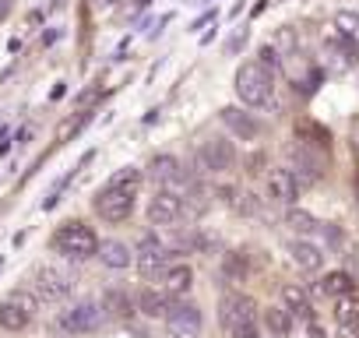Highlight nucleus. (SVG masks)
Instances as JSON below:
<instances>
[{
    "mask_svg": "<svg viewBox=\"0 0 359 338\" xmlns=\"http://www.w3.org/2000/svg\"><path fill=\"white\" fill-rule=\"evenodd\" d=\"M219 320L229 331V338H261L257 327V303L243 292H226L219 303Z\"/></svg>",
    "mask_w": 359,
    "mask_h": 338,
    "instance_id": "1",
    "label": "nucleus"
},
{
    "mask_svg": "<svg viewBox=\"0 0 359 338\" xmlns=\"http://www.w3.org/2000/svg\"><path fill=\"white\" fill-rule=\"evenodd\" d=\"M53 250L67 261H88V257H99V236L85 222H64L53 233Z\"/></svg>",
    "mask_w": 359,
    "mask_h": 338,
    "instance_id": "2",
    "label": "nucleus"
},
{
    "mask_svg": "<svg viewBox=\"0 0 359 338\" xmlns=\"http://www.w3.org/2000/svg\"><path fill=\"white\" fill-rule=\"evenodd\" d=\"M275 92V74L257 64V60H247L240 71H236V95L247 102V106H264Z\"/></svg>",
    "mask_w": 359,
    "mask_h": 338,
    "instance_id": "3",
    "label": "nucleus"
},
{
    "mask_svg": "<svg viewBox=\"0 0 359 338\" xmlns=\"http://www.w3.org/2000/svg\"><path fill=\"white\" fill-rule=\"evenodd\" d=\"M36 310H39V299L32 292L18 289L8 299H0V327H4V331H25L32 324Z\"/></svg>",
    "mask_w": 359,
    "mask_h": 338,
    "instance_id": "4",
    "label": "nucleus"
},
{
    "mask_svg": "<svg viewBox=\"0 0 359 338\" xmlns=\"http://www.w3.org/2000/svg\"><path fill=\"white\" fill-rule=\"evenodd\" d=\"M134 198L137 191H127V187H102L95 194V215L106 219V222H127L134 215Z\"/></svg>",
    "mask_w": 359,
    "mask_h": 338,
    "instance_id": "5",
    "label": "nucleus"
},
{
    "mask_svg": "<svg viewBox=\"0 0 359 338\" xmlns=\"http://www.w3.org/2000/svg\"><path fill=\"white\" fill-rule=\"evenodd\" d=\"M102 320H106V306L95 303V299H81V303H74L71 310L60 313V327L67 334H92V331L102 327Z\"/></svg>",
    "mask_w": 359,
    "mask_h": 338,
    "instance_id": "6",
    "label": "nucleus"
},
{
    "mask_svg": "<svg viewBox=\"0 0 359 338\" xmlns=\"http://www.w3.org/2000/svg\"><path fill=\"white\" fill-rule=\"evenodd\" d=\"M194 162L201 173H226V169L236 165V148L226 137H208L201 141V148L194 151Z\"/></svg>",
    "mask_w": 359,
    "mask_h": 338,
    "instance_id": "7",
    "label": "nucleus"
},
{
    "mask_svg": "<svg viewBox=\"0 0 359 338\" xmlns=\"http://www.w3.org/2000/svg\"><path fill=\"white\" fill-rule=\"evenodd\" d=\"M71 292H74V275L67 268L46 264V268L36 271V299L57 303V299H67Z\"/></svg>",
    "mask_w": 359,
    "mask_h": 338,
    "instance_id": "8",
    "label": "nucleus"
},
{
    "mask_svg": "<svg viewBox=\"0 0 359 338\" xmlns=\"http://www.w3.org/2000/svg\"><path fill=\"white\" fill-rule=\"evenodd\" d=\"M134 261H137L141 278H162V275H165V268H169V247H165L158 236H151V233H148V236H141Z\"/></svg>",
    "mask_w": 359,
    "mask_h": 338,
    "instance_id": "9",
    "label": "nucleus"
},
{
    "mask_svg": "<svg viewBox=\"0 0 359 338\" xmlns=\"http://www.w3.org/2000/svg\"><path fill=\"white\" fill-rule=\"evenodd\" d=\"M205 317L194 303H172L169 317H165V331L169 338H201Z\"/></svg>",
    "mask_w": 359,
    "mask_h": 338,
    "instance_id": "10",
    "label": "nucleus"
},
{
    "mask_svg": "<svg viewBox=\"0 0 359 338\" xmlns=\"http://www.w3.org/2000/svg\"><path fill=\"white\" fill-rule=\"evenodd\" d=\"M289 169H292V177L299 180V187H313L324 177V162L306 144H292L289 148Z\"/></svg>",
    "mask_w": 359,
    "mask_h": 338,
    "instance_id": "11",
    "label": "nucleus"
},
{
    "mask_svg": "<svg viewBox=\"0 0 359 338\" xmlns=\"http://www.w3.org/2000/svg\"><path fill=\"white\" fill-rule=\"evenodd\" d=\"M268 198L275 205H296L299 198V180L292 177V169L289 165H278V169H268Z\"/></svg>",
    "mask_w": 359,
    "mask_h": 338,
    "instance_id": "12",
    "label": "nucleus"
},
{
    "mask_svg": "<svg viewBox=\"0 0 359 338\" xmlns=\"http://www.w3.org/2000/svg\"><path fill=\"white\" fill-rule=\"evenodd\" d=\"M184 215V198L180 194H169V191H158L151 201H148V222L151 226H172Z\"/></svg>",
    "mask_w": 359,
    "mask_h": 338,
    "instance_id": "13",
    "label": "nucleus"
},
{
    "mask_svg": "<svg viewBox=\"0 0 359 338\" xmlns=\"http://www.w3.org/2000/svg\"><path fill=\"white\" fill-rule=\"evenodd\" d=\"M289 254H292V264L299 271H320L324 268V250L313 240H292L289 243Z\"/></svg>",
    "mask_w": 359,
    "mask_h": 338,
    "instance_id": "14",
    "label": "nucleus"
},
{
    "mask_svg": "<svg viewBox=\"0 0 359 338\" xmlns=\"http://www.w3.org/2000/svg\"><path fill=\"white\" fill-rule=\"evenodd\" d=\"M324 53H327V57H331V64H334V67H341V71L359 64V46H355L352 39L338 36V32H334V36L324 43Z\"/></svg>",
    "mask_w": 359,
    "mask_h": 338,
    "instance_id": "15",
    "label": "nucleus"
},
{
    "mask_svg": "<svg viewBox=\"0 0 359 338\" xmlns=\"http://www.w3.org/2000/svg\"><path fill=\"white\" fill-rule=\"evenodd\" d=\"M219 116H222V123H226V127H229V130H233L236 137H243V141H254V137L261 134V123H257V120H254L250 113L236 109V106H226V109H222Z\"/></svg>",
    "mask_w": 359,
    "mask_h": 338,
    "instance_id": "16",
    "label": "nucleus"
},
{
    "mask_svg": "<svg viewBox=\"0 0 359 338\" xmlns=\"http://www.w3.org/2000/svg\"><path fill=\"white\" fill-rule=\"evenodd\" d=\"M282 306L289 310V317L292 320H313V306H310V296H306V289H299V285H282Z\"/></svg>",
    "mask_w": 359,
    "mask_h": 338,
    "instance_id": "17",
    "label": "nucleus"
},
{
    "mask_svg": "<svg viewBox=\"0 0 359 338\" xmlns=\"http://www.w3.org/2000/svg\"><path fill=\"white\" fill-rule=\"evenodd\" d=\"M137 310L144 313V317H169V310H172V296L169 292H162V289H141V296H137Z\"/></svg>",
    "mask_w": 359,
    "mask_h": 338,
    "instance_id": "18",
    "label": "nucleus"
},
{
    "mask_svg": "<svg viewBox=\"0 0 359 338\" xmlns=\"http://www.w3.org/2000/svg\"><path fill=\"white\" fill-rule=\"evenodd\" d=\"M158 282H162V292L184 296V292H191V285H194V271H191L187 264H169L165 275H162Z\"/></svg>",
    "mask_w": 359,
    "mask_h": 338,
    "instance_id": "19",
    "label": "nucleus"
},
{
    "mask_svg": "<svg viewBox=\"0 0 359 338\" xmlns=\"http://www.w3.org/2000/svg\"><path fill=\"white\" fill-rule=\"evenodd\" d=\"M99 257H102V264L113 268V271H123V268H130V261H134L130 247L120 243V240H102V243H99Z\"/></svg>",
    "mask_w": 359,
    "mask_h": 338,
    "instance_id": "20",
    "label": "nucleus"
},
{
    "mask_svg": "<svg viewBox=\"0 0 359 338\" xmlns=\"http://www.w3.org/2000/svg\"><path fill=\"white\" fill-rule=\"evenodd\" d=\"M317 292L327 296V299H341L345 292H352V275H348V271H327V275L317 282Z\"/></svg>",
    "mask_w": 359,
    "mask_h": 338,
    "instance_id": "21",
    "label": "nucleus"
},
{
    "mask_svg": "<svg viewBox=\"0 0 359 338\" xmlns=\"http://www.w3.org/2000/svg\"><path fill=\"white\" fill-rule=\"evenodd\" d=\"M296 141L299 144H306V148H327V141H331V134L320 127V123H313V120H296Z\"/></svg>",
    "mask_w": 359,
    "mask_h": 338,
    "instance_id": "22",
    "label": "nucleus"
},
{
    "mask_svg": "<svg viewBox=\"0 0 359 338\" xmlns=\"http://www.w3.org/2000/svg\"><path fill=\"white\" fill-rule=\"evenodd\" d=\"M264 327L271 331V338H289L292 334V317L285 306H268L264 310Z\"/></svg>",
    "mask_w": 359,
    "mask_h": 338,
    "instance_id": "23",
    "label": "nucleus"
},
{
    "mask_svg": "<svg viewBox=\"0 0 359 338\" xmlns=\"http://www.w3.org/2000/svg\"><path fill=\"white\" fill-rule=\"evenodd\" d=\"M285 226H289L292 233H299V236L320 233V222H317L310 212H303V208H289V212H285Z\"/></svg>",
    "mask_w": 359,
    "mask_h": 338,
    "instance_id": "24",
    "label": "nucleus"
},
{
    "mask_svg": "<svg viewBox=\"0 0 359 338\" xmlns=\"http://www.w3.org/2000/svg\"><path fill=\"white\" fill-rule=\"evenodd\" d=\"M334 317L338 324H359V292H345L341 299H334Z\"/></svg>",
    "mask_w": 359,
    "mask_h": 338,
    "instance_id": "25",
    "label": "nucleus"
},
{
    "mask_svg": "<svg viewBox=\"0 0 359 338\" xmlns=\"http://www.w3.org/2000/svg\"><path fill=\"white\" fill-rule=\"evenodd\" d=\"M334 32L345 36V39H352L359 46V15L355 11H338L334 15Z\"/></svg>",
    "mask_w": 359,
    "mask_h": 338,
    "instance_id": "26",
    "label": "nucleus"
},
{
    "mask_svg": "<svg viewBox=\"0 0 359 338\" xmlns=\"http://www.w3.org/2000/svg\"><path fill=\"white\" fill-rule=\"evenodd\" d=\"M106 187H127V191H137V187H141V169H134V165L116 169V173L106 180Z\"/></svg>",
    "mask_w": 359,
    "mask_h": 338,
    "instance_id": "27",
    "label": "nucleus"
},
{
    "mask_svg": "<svg viewBox=\"0 0 359 338\" xmlns=\"http://www.w3.org/2000/svg\"><path fill=\"white\" fill-rule=\"evenodd\" d=\"M102 306L109 310V313H116V317H130L134 310H130V299L123 296V292H106L102 296Z\"/></svg>",
    "mask_w": 359,
    "mask_h": 338,
    "instance_id": "28",
    "label": "nucleus"
},
{
    "mask_svg": "<svg viewBox=\"0 0 359 338\" xmlns=\"http://www.w3.org/2000/svg\"><path fill=\"white\" fill-rule=\"evenodd\" d=\"M88 116H92V113H78V116H67V120H64V123L57 127V141H67L71 134H78V130H81V127L88 123Z\"/></svg>",
    "mask_w": 359,
    "mask_h": 338,
    "instance_id": "29",
    "label": "nucleus"
},
{
    "mask_svg": "<svg viewBox=\"0 0 359 338\" xmlns=\"http://www.w3.org/2000/svg\"><path fill=\"white\" fill-rule=\"evenodd\" d=\"M257 57H261L257 64H264V67H268L271 74H275V71L282 67V53H278V50H275L271 43H268V46H261V53H257Z\"/></svg>",
    "mask_w": 359,
    "mask_h": 338,
    "instance_id": "30",
    "label": "nucleus"
},
{
    "mask_svg": "<svg viewBox=\"0 0 359 338\" xmlns=\"http://www.w3.org/2000/svg\"><path fill=\"white\" fill-rule=\"evenodd\" d=\"M271 46H275L278 53H296V32H292V29H282Z\"/></svg>",
    "mask_w": 359,
    "mask_h": 338,
    "instance_id": "31",
    "label": "nucleus"
},
{
    "mask_svg": "<svg viewBox=\"0 0 359 338\" xmlns=\"http://www.w3.org/2000/svg\"><path fill=\"white\" fill-rule=\"evenodd\" d=\"M243 271H247V264L240 261V254H229V261H226V275H229V278H243Z\"/></svg>",
    "mask_w": 359,
    "mask_h": 338,
    "instance_id": "32",
    "label": "nucleus"
},
{
    "mask_svg": "<svg viewBox=\"0 0 359 338\" xmlns=\"http://www.w3.org/2000/svg\"><path fill=\"white\" fill-rule=\"evenodd\" d=\"M243 43H247V29H240V32L229 39V46H226V50H229V53H240V50H243Z\"/></svg>",
    "mask_w": 359,
    "mask_h": 338,
    "instance_id": "33",
    "label": "nucleus"
},
{
    "mask_svg": "<svg viewBox=\"0 0 359 338\" xmlns=\"http://www.w3.org/2000/svg\"><path fill=\"white\" fill-rule=\"evenodd\" d=\"M338 338H359V324H338Z\"/></svg>",
    "mask_w": 359,
    "mask_h": 338,
    "instance_id": "34",
    "label": "nucleus"
},
{
    "mask_svg": "<svg viewBox=\"0 0 359 338\" xmlns=\"http://www.w3.org/2000/svg\"><path fill=\"white\" fill-rule=\"evenodd\" d=\"M247 165H250V173H261V165H264V155H250V158H247Z\"/></svg>",
    "mask_w": 359,
    "mask_h": 338,
    "instance_id": "35",
    "label": "nucleus"
},
{
    "mask_svg": "<svg viewBox=\"0 0 359 338\" xmlns=\"http://www.w3.org/2000/svg\"><path fill=\"white\" fill-rule=\"evenodd\" d=\"M310 338H327V334H324V327H320L317 320H310Z\"/></svg>",
    "mask_w": 359,
    "mask_h": 338,
    "instance_id": "36",
    "label": "nucleus"
},
{
    "mask_svg": "<svg viewBox=\"0 0 359 338\" xmlns=\"http://www.w3.org/2000/svg\"><path fill=\"white\" fill-rule=\"evenodd\" d=\"M8 8H11V0H0V18L8 15Z\"/></svg>",
    "mask_w": 359,
    "mask_h": 338,
    "instance_id": "37",
    "label": "nucleus"
}]
</instances>
